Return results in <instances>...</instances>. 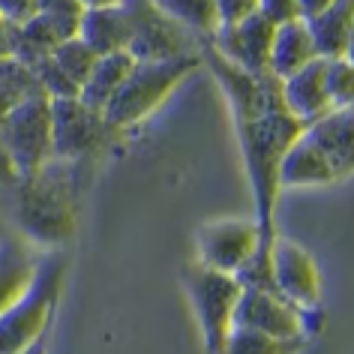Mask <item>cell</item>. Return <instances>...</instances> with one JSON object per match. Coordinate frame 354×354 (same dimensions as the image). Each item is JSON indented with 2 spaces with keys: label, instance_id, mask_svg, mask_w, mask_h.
Wrapping results in <instances>:
<instances>
[{
  "label": "cell",
  "instance_id": "obj_6",
  "mask_svg": "<svg viewBox=\"0 0 354 354\" xmlns=\"http://www.w3.org/2000/svg\"><path fill=\"white\" fill-rule=\"evenodd\" d=\"M183 288L189 295L207 354H223L228 336L234 330V309L243 286L232 273L210 270L196 261L183 270Z\"/></svg>",
  "mask_w": 354,
  "mask_h": 354
},
{
  "label": "cell",
  "instance_id": "obj_9",
  "mask_svg": "<svg viewBox=\"0 0 354 354\" xmlns=\"http://www.w3.org/2000/svg\"><path fill=\"white\" fill-rule=\"evenodd\" d=\"M198 264L210 270L241 277L243 268L259 252V225L255 219H216L198 228Z\"/></svg>",
  "mask_w": 354,
  "mask_h": 354
},
{
  "label": "cell",
  "instance_id": "obj_17",
  "mask_svg": "<svg viewBox=\"0 0 354 354\" xmlns=\"http://www.w3.org/2000/svg\"><path fill=\"white\" fill-rule=\"evenodd\" d=\"M39 270L28 241L21 237H0V315L28 295Z\"/></svg>",
  "mask_w": 354,
  "mask_h": 354
},
{
  "label": "cell",
  "instance_id": "obj_15",
  "mask_svg": "<svg viewBox=\"0 0 354 354\" xmlns=\"http://www.w3.org/2000/svg\"><path fill=\"white\" fill-rule=\"evenodd\" d=\"M6 37H10V55L19 60V64L33 69L37 64H42V60H48L60 42L75 37V33L69 30L66 24H60L57 19H51V15L37 12L30 21L19 24V28H10Z\"/></svg>",
  "mask_w": 354,
  "mask_h": 354
},
{
  "label": "cell",
  "instance_id": "obj_35",
  "mask_svg": "<svg viewBox=\"0 0 354 354\" xmlns=\"http://www.w3.org/2000/svg\"><path fill=\"white\" fill-rule=\"evenodd\" d=\"M345 57L354 64V21H351V37H348V48H345Z\"/></svg>",
  "mask_w": 354,
  "mask_h": 354
},
{
  "label": "cell",
  "instance_id": "obj_30",
  "mask_svg": "<svg viewBox=\"0 0 354 354\" xmlns=\"http://www.w3.org/2000/svg\"><path fill=\"white\" fill-rule=\"evenodd\" d=\"M219 10V28L223 24H241L243 19L259 12V0H216Z\"/></svg>",
  "mask_w": 354,
  "mask_h": 354
},
{
  "label": "cell",
  "instance_id": "obj_12",
  "mask_svg": "<svg viewBox=\"0 0 354 354\" xmlns=\"http://www.w3.org/2000/svg\"><path fill=\"white\" fill-rule=\"evenodd\" d=\"M273 37H277V24L268 21L261 12H255L250 19H243L241 24H223L205 42H210L228 64L241 66L243 73L264 75V73H270Z\"/></svg>",
  "mask_w": 354,
  "mask_h": 354
},
{
  "label": "cell",
  "instance_id": "obj_29",
  "mask_svg": "<svg viewBox=\"0 0 354 354\" xmlns=\"http://www.w3.org/2000/svg\"><path fill=\"white\" fill-rule=\"evenodd\" d=\"M259 12H261L268 21L277 24V28H282V24L300 19L297 0H259Z\"/></svg>",
  "mask_w": 354,
  "mask_h": 354
},
{
  "label": "cell",
  "instance_id": "obj_3",
  "mask_svg": "<svg viewBox=\"0 0 354 354\" xmlns=\"http://www.w3.org/2000/svg\"><path fill=\"white\" fill-rule=\"evenodd\" d=\"M201 66H205L201 64V51L171 60H136L123 87L114 93V100L105 109V118L120 132H129L145 118H150Z\"/></svg>",
  "mask_w": 354,
  "mask_h": 354
},
{
  "label": "cell",
  "instance_id": "obj_13",
  "mask_svg": "<svg viewBox=\"0 0 354 354\" xmlns=\"http://www.w3.org/2000/svg\"><path fill=\"white\" fill-rule=\"evenodd\" d=\"M282 100H286L288 111L295 114L300 123L313 127L315 120H322L327 111H333L330 96H327V60H313L304 69H297L295 75L282 78Z\"/></svg>",
  "mask_w": 354,
  "mask_h": 354
},
{
  "label": "cell",
  "instance_id": "obj_27",
  "mask_svg": "<svg viewBox=\"0 0 354 354\" xmlns=\"http://www.w3.org/2000/svg\"><path fill=\"white\" fill-rule=\"evenodd\" d=\"M33 75H37V82L48 100H73V96H78V87L60 73V66L51 57L33 66Z\"/></svg>",
  "mask_w": 354,
  "mask_h": 354
},
{
  "label": "cell",
  "instance_id": "obj_33",
  "mask_svg": "<svg viewBox=\"0 0 354 354\" xmlns=\"http://www.w3.org/2000/svg\"><path fill=\"white\" fill-rule=\"evenodd\" d=\"M0 183H19V177H15L10 159H6V153L0 150Z\"/></svg>",
  "mask_w": 354,
  "mask_h": 354
},
{
  "label": "cell",
  "instance_id": "obj_5",
  "mask_svg": "<svg viewBox=\"0 0 354 354\" xmlns=\"http://www.w3.org/2000/svg\"><path fill=\"white\" fill-rule=\"evenodd\" d=\"M118 127H111L105 111L73 100H51V159L60 162H87L100 159L123 145Z\"/></svg>",
  "mask_w": 354,
  "mask_h": 354
},
{
  "label": "cell",
  "instance_id": "obj_36",
  "mask_svg": "<svg viewBox=\"0 0 354 354\" xmlns=\"http://www.w3.org/2000/svg\"><path fill=\"white\" fill-rule=\"evenodd\" d=\"M28 354H48V345H46V342H39V345H37V348H30Z\"/></svg>",
  "mask_w": 354,
  "mask_h": 354
},
{
  "label": "cell",
  "instance_id": "obj_1",
  "mask_svg": "<svg viewBox=\"0 0 354 354\" xmlns=\"http://www.w3.org/2000/svg\"><path fill=\"white\" fill-rule=\"evenodd\" d=\"M201 64L210 69L216 84L228 96L234 114V129L241 141V156L255 198V225H259V252L237 277L243 288L277 291L270 270V252L277 243V201H279V159L309 129L288 111L277 75H252L228 64L210 42H201ZM279 295V291H277Z\"/></svg>",
  "mask_w": 354,
  "mask_h": 354
},
{
  "label": "cell",
  "instance_id": "obj_24",
  "mask_svg": "<svg viewBox=\"0 0 354 354\" xmlns=\"http://www.w3.org/2000/svg\"><path fill=\"white\" fill-rule=\"evenodd\" d=\"M306 345L309 339H273V336L234 327L223 354H304Z\"/></svg>",
  "mask_w": 354,
  "mask_h": 354
},
{
  "label": "cell",
  "instance_id": "obj_23",
  "mask_svg": "<svg viewBox=\"0 0 354 354\" xmlns=\"http://www.w3.org/2000/svg\"><path fill=\"white\" fill-rule=\"evenodd\" d=\"M39 93H46V91L39 87L33 69L19 64L15 57L0 60V127H3V120L10 118L24 100L39 96Z\"/></svg>",
  "mask_w": 354,
  "mask_h": 354
},
{
  "label": "cell",
  "instance_id": "obj_14",
  "mask_svg": "<svg viewBox=\"0 0 354 354\" xmlns=\"http://www.w3.org/2000/svg\"><path fill=\"white\" fill-rule=\"evenodd\" d=\"M330 183H336V171L330 159L313 141V136L304 132L279 159V189L330 187Z\"/></svg>",
  "mask_w": 354,
  "mask_h": 354
},
{
  "label": "cell",
  "instance_id": "obj_7",
  "mask_svg": "<svg viewBox=\"0 0 354 354\" xmlns=\"http://www.w3.org/2000/svg\"><path fill=\"white\" fill-rule=\"evenodd\" d=\"M0 150L10 159L19 180H28L51 162V100L30 96L0 127Z\"/></svg>",
  "mask_w": 354,
  "mask_h": 354
},
{
  "label": "cell",
  "instance_id": "obj_22",
  "mask_svg": "<svg viewBox=\"0 0 354 354\" xmlns=\"http://www.w3.org/2000/svg\"><path fill=\"white\" fill-rule=\"evenodd\" d=\"M168 19H174L183 30H189L192 37L201 42L210 39L219 30V10L216 0H153Z\"/></svg>",
  "mask_w": 354,
  "mask_h": 354
},
{
  "label": "cell",
  "instance_id": "obj_18",
  "mask_svg": "<svg viewBox=\"0 0 354 354\" xmlns=\"http://www.w3.org/2000/svg\"><path fill=\"white\" fill-rule=\"evenodd\" d=\"M78 39H84L96 55H118L129 46V19L123 6H100V10H84L78 21Z\"/></svg>",
  "mask_w": 354,
  "mask_h": 354
},
{
  "label": "cell",
  "instance_id": "obj_20",
  "mask_svg": "<svg viewBox=\"0 0 354 354\" xmlns=\"http://www.w3.org/2000/svg\"><path fill=\"white\" fill-rule=\"evenodd\" d=\"M351 21H354V0H336L330 10L309 19V33H313L315 51L322 60H336L345 57L351 37Z\"/></svg>",
  "mask_w": 354,
  "mask_h": 354
},
{
  "label": "cell",
  "instance_id": "obj_31",
  "mask_svg": "<svg viewBox=\"0 0 354 354\" xmlns=\"http://www.w3.org/2000/svg\"><path fill=\"white\" fill-rule=\"evenodd\" d=\"M37 12H39V0H0V15H3V21L10 28L30 21Z\"/></svg>",
  "mask_w": 354,
  "mask_h": 354
},
{
  "label": "cell",
  "instance_id": "obj_16",
  "mask_svg": "<svg viewBox=\"0 0 354 354\" xmlns=\"http://www.w3.org/2000/svg\"><path fill=\"white\" fill-rule=\"evenodd\" d=\"M330 159L336 180L354 174V109H333L306 129Z\"/></svg>",
  "mask_w": 354,
  "mask_h": 354
},
{
  "label": "cell",
  "instance_id": "obj_4",
  "mask_svg": "<svg viewBox=\"0 0 354 354\" xmlns=\"http://www.w3.org/2000/svg\"><path fill=\"white\" fill-rule=\"evenodd\" d=\"M66 279V259L57 250L39 261L37 279L19 304L0 315V354H28L46 342V330L57 313Z\"/></svg>",
  "mask_w": 354,
  "mask_h": 354
},
{
  "label": "cell",
  "instance_id": "obj_10",
  "mask_svg": "<svg viewBox=\"0 0 354 354\" xmlns=\"http://www.w3.org/2000/svg\"><path fill=\"white\" fill-rule=\"evenodd\" d=\"M234 327L264 333L273 339H306L304 336V309L288 304L277 291L243 288L234 309Z\"/></svg>",
  "mask_w": 354,
  "mask_h": 354
},
{
  "label": "cell",
  "instance_id": "obj_21",
  "mask_svg": "<svg viewBox=\"0 0 354 354\" xmlns=\"http://www.w3.org/2000/svg\"><path fill=\"white\" fill-rule=\"evenodd\" d=\"M132 66H136V60H132L127 51H118V55H102L96 60L91 78L82 84V91H78V100L84 105H91L96 111H105L109 109V102L114 100V93L123 87L127 82V75L132 73Z\"/></svg>",
  "mask_w": 354,
  "mask_h": 354
},
{
  "label": "cell",
  "instance_id": "obj_34",
  "mask_svg": "<svg viewBox=\"0 0 354 354\" xmlns=\"http://www.w3.org/2000/svg\"><path fill=\"white\" fill-rule=\"evenodd\" d=\"M84 10H100V6H120L123 0H78Z\"/></svg>",
  "mask_w": 354,
  "mask_h": 354
},
{
  "label": "cell",
  "instance_id": "obj_11",
  "mask_svg": "<svg viewBox=\"0 0 354 354\" xmlns=\"http://www.w3.org/2000/svg\"><path fill=\"white\" fill-rule=\"evenodd\" d=\"M270 270L273 286L288 304L297 309H315L322 304V270L300 243L279 234L270 252Z\"/></svg>",
  "mask_w": 354,
  "mask_h": 354
},
{
  "label": "cell",
  "instance_id": "obj_26",
  "mask_svg": "<svg viewBox=\"0 0 354 354\" xmlns=\"http://www.w3.org/2000/svg\"><path fill=\"white\" fill-rule=\"evenodd\" d=\"M327 96L333 109H354V64L348 57L327 60Z\"/></svg>",
  "mask_w": 354,
  "mask_h": 354
},
{
  "label": "cell",
  "instance_id": "obj_19",
  "mask_svg": "<svg viewBox=\"0 0 354 354\" xmlns=\"http://www.w3.org/2000/svg\"><path fill=\"white\" fill-rule=\"evenodd\" d=\"M313 60H318V51H315L313 33H309V24L304 19L277 28L273 48H270V75H277L282 82V78L295 75L297 69H304Z\"/></svg>",
  "mask_w": 354,
  "mask_h": 354
},
{
  "label": "cell",
  "instance_id": "obj_32",
  "mask_svg": "<svg viewBox=\"0 0 354 354\" xmlns=\"http://www.w3.org/2000/svg\"><path fill=\"white\" fill-rule=\"evenodd\" d=\"M333 3H336V0H297V6H300V19H304V21L315 19V15H322L324 10H330Z\"/></svg>",
  "mask_w": 354,
  "mask_h": 354
},
{
  "label": "cell",
  "instance_id": "obj_37",
  "mask_svg": "<svg viewBox=\"0 0 354 354\" xmlns=\"http://www.w3.org/2000/svg\"><path fill=\"white\" fill-rule=\"evenodd\" d=\"M6 30H10V24H6V21H3V15H0V33H6Z\"/></svg>",
  "mask_w": 354,
  "mask_h": 354
},
{
  "label": "cell",
  "instance_id": "obj_2",
  "mask_svg": "<svg viewBox=\"0 0 354 354\" xmlns=\"http://www.w3.org/2000/svg\"><path fill=\"white\" fill-rule=\"evenodd\" d=\"M75 165L51 159L28 180H19V219L24 237L55 252L75 234Z\"/></svg>",
  "mask_w": 354,
  "mask_h": 354
},
{
  "label": "cell",
  "instance_id": "obj_8",
  "mask_svg": "<svg viewBox=\"0 0 354 354\" xmlns=\"http://www.w3.org/2000/svg\"><path fill=\"white\" fill-rule=\"evenodd\" d=\"M120 6L129 19L127 55L132 60H171L201 51V39L168 19L153 0H123Z\"/></svg>",
  "mask_w": 354,
  "mask_h": 354
},
{
  "label": "cell",
  "instance_id": "obj_28",
  "mask_svg": "<svg viewBox=\"0 0 354 354\" xmlns=\"http://www.w3.org/2000/svg\"><path fill=\"white\" fill-rule=\"evenodd\" d=\"M39 12L57 19L60 24H66L73 33H78V21H82L84 6L78 0H39Z\"/></svg>",
  "mask_w": 354,
  "mask_h": 354
},
{
  "label": "cell",
  "instance_id": "obj_25",
  "mask_svg": "<svg viewBox=\"0 0 354 354\" xmlns=\"http://www.w3.org/2000/svg\"><path fill=\"white\" fill-rule=\"evenodd\" d=\"M51 60L60 66V73H64L69 82H73L78 91H82V84L91 78L93 73V66H96V60H100V55L87 46L84 39H78V37H69L64 39L60 46L55 48V55H51Z\"/></svg>",
  "mask_w": 354,
  "mask_h": 354
}]
</instances>
